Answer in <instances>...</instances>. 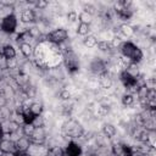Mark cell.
Returning <instances> with one entry per match:
<instances>
[{
    "label": "cell",
    "mask_w": 156,
    "mask_h": 156,
    "mask_svg": "<svg viewBox=\"0 0 156 156\" xmlns=\"http://www.w3.org/2000/svg\"><path fill=\"white\" fill-rule=\"evenodd\" d=\"M119 55L129 58L132 61V63H136V65H140L144 58H145V54H144V50H141L134 41L132 40H126L121 44L119 49Z\"/></svg>",
    "instance_id": "6da1fadb"
},
{
    "label": "cell",
    "mask_w": 156,
    "mask_h": 156,
    "mask_svg": "<svg viewBox=\"0 0 156 156\" xmlns=\"http://www.w3.org/2000/svg\"><path fill=\"white\" fill-rule=\"evenodd\" d=\"M83 132H84V127L77 118L73 117L65 119L60 127V134L67 140H74L79 138L83 134Z\"/></svg>",
    "instance_id": "7a4b0ae2"
},
{
    "label": "cell",
    "mask_w": 156,
    "mask_h": 156,
    "mask_svg": "<svg viewBox=\"0 0 156 156\" xmlns=\"http://www.w3.org/2000/svg\"><path fill=\"white\" fill-rule=\"evenodd\" d=\"M67 72L69 74H76L79 72V68H80V58L78 57V54L72 50V51H68L66 54H63V63Z\"/></svg>",
    "instance_id": "3957f363"
},
{
    "label": "cell",
    "mask_w": 156,
    "mask_h": 156,
    "mask_svg": "<svg viewBox=\"0 0 156 156\" xmlns=\"http://www.w3.org/2000/svg\"><path fill=\"white\" fill-rule=\"evenodd\" d=\"M18 24H20V20H18L17 15L11 13L0 20V30L9 35H12L16 33Z\"/></svg>",
    "instance_id": "277c9868"
},
{
    "label": "cell",
    "mask_w": 156,
    "mask_h": 156,
    "mask_svg": "<svg viewBox=\"0 0 156 156\" xmlns=\"http://www.w3.org/2000/svg\"><path fill=\"white\" fill-rule=\"evenodd\" d=\"M68 38H69V33L65 27H56L46 34V41L56 45H60L61 43L66 41Z\"/></svg>",
    "instance_id": "5b68a950"
},
{
    "label": "cell",
    "mask_w": 156,
    "mask_h": 156,
    "mask_svg": "<svg viewBox=\"0 0 156 156\" xmlns=\"http://www.w3.org/2000/svg\"><path fill=\"white\" fill-rule=\"evenodd\" d=\"M88 71L90 72L91 76L94 77H100L101 74H104L105 72H107V65H106V61L101 57H95L93 58L89 65H88Z\"/></svg>",
    "instance_id": "8992f818"
},
{
    "label": "cell",
    "mask_w": 156,
    "mask_h": 156,
    "mask_svg": "<svg viewBox=\"0 0 156 156\" xmlns=\"http://www.w3.org/2000/svg\"><path fill=\"white\" fill-rule=\"evenodd\" d=\"M48 135H49V132L46 130L45 127H35L32 135L29 136L32 144H35V145H41V144H45L46 139H48Z\"/></svg>",
    "instance_id": "52a82bcc"
},
{
    "label": "cell",
    "mask_w": 156,
    "mask_h": 156,
    "mask_svg": "<svg viewBox=\"0 0 156 156\" xmlns=\"http://www.w3.org/2000/svg\"><path fill=\"white\" fill-rule=\"evenodd\" d=\"M63 150H65V155L66 156H82L84 149L79 143H77L74 140H69L63 146Z\"/></svg>",
    "instance_id": "ba28073f"
},
{
    "label": "cell",
    "mask_w": 156,
    "mask_h": 156,
    "mask_svg": "<svg viewBox=\"0 0 156 156\" xmlns=\"http://www.w3.org/2000/svg\"><path fill=\"white\" fill-rule=\"evenodd\" d=\"M20 22L22 24H26V26L35 24V16H34L33 9H29V7L23 9L20 12Z\"/></svg>",
    "instance_id": "9c48e42d"
},
{
    "label": "cell",
    "mask_w": 156,
    "mask_h": 156,
    "mask_svg": "<svg viewBox=\"0 0 156 156\" xmlns=\"http://www.w3.org/2000/svg\"><path fill=\"white\" fill-rule=\"evenodd\" d=\"M101 134L111 141V139H113L118 134V129L112 122H105L101 128Z\"/></svg>",
    "instance_id": "30bf717a"
},
{
    "label": "cell",
    "mask_w": 156,
    "mask_h": 156,
    "mask_svg": "<svg viewBox=\"0 0 156 156\" xmlns=\"http://www.w3.org/2000/svg\"><path fill=\"white\" fill-rule=\"evenodd\" d=\"M0 149L2 150L4 154H15L17 151L16 144L11 139H1L0 140Z\"/></svg>",
    "instance_id": "8fae6325"
},
{
    "label": "cell",
    "mask_w": 156,
    "mask_h": 156,
    "mask_svg": "<svg viewBox=\"0 0 156 156\" xmlns=\"http://www.w3.org/2000/svg\"><path fill=\"white\" fill-rule=\"evenodd\" d=\"M119 101H121L122 106H124V107H127V108H130V107L134 105V102L136 101V99H135L134 94H130V93L124 91V93L119 96Z\"/></svg>",
    "instance_id": "7c38bea8"
},
{
    "label": "cell",
    "mask_w": 156,
    "mask_h": 156,
    "mask_svg": "<svg viewBox=\"0 0 156 156\" xmlns=\"http://www.w3.org/2000/svg\"><path fill=\"white\" fill-rule=\"evenodd\" d=\"M1 55L6 60L9 58H15L17 56V49L13 46V44H7L1 48Z\"/></svg>",
    "instance_id": "4fadbf2b"
},
{
    "label": "cell",
    "mask_w": 156,
    "mask_h": 156,
    "mask_svg": "<svg viewBox=\"0 0 156 156\" xmlns=\"http://www.w3.org/2000/svg\"><path fill=\"white\" fill-rule=\"evenodd\" d=\"M15 144H16V149H17V151H28L29 146L32 145V141H30L29 136L22 135L17 141H15Z\"/></svg>",
    "instance_id": "5bb4252c"
},
{
    "label": "cell",
    "mask_w": 156,
    "mask_h": 156,
    "mask_svg": "<svg viewBox=\"0 0 156 156\" xmlns=\"http://www.w3.org/2000/svg\"><path fill=\"white\" fill-rule=\"evenodd\" d=\"M98 41H99L98 37H96L95 34H91V33H90V34H88L87 37L83 38L82 44H83V46L87 48V49H94V48H96Z\"/></svg>",
    "instance_id": "9a60e30c"
},
{
    "label": "cell",
    "mask_w": 156,
    "mask_h": 156,
    "mask_svg": "<svg viewBox=\"0 0 156 156\" xmlns=\"http://www.w3.org/2000/svg\"><path fill=\"white\" fill-rule=\"evenodd\" d=\"M18 49H20V54L26 57V58H29L33 56V50H34V45L32 44H27V43H23V44H20L18 45Z\"/></svg>",
    "instance_id": "2e32d148"
},
{
    "label": "cell",
    "mask_w": 156,
    "mask_h": 156,
    "mask_svg": "<svg viewBox=\"0 0 156 156\" xmlns=\"http://www.w3.org/2000/svg\"><path fill=\"white\" fill-rule=\"evenodd\" d=\"M29 111L34 116H40L44 112V105L41 102H39V101H33L32 105L29 106Z\"/></svg>",
    "instance_id": "e0dca14e"
},
{
    "label": "cell",
    "mask_w": 156,
    "mask_h": 156,
    "mask_svg": "<svg viewBox=\"0 0 156 156\" xmlns=\"http://www.w3.org/2000/svg\"><path fill=\"white\" fill-rule=\"evenodd\" d=\"M76 33L77 35H80V37H87L88 34H90V24H85V23H78L77 28H76Z\"/></svg>",
    "instance_id": "ac0fdd59"
},
{
    "label": "cell",
    "mask_w": 156,
    "mask_h": 156,
    "mask_svg": "<svg viewBox=\"0 0 156 156\" xmlns=\"http://www.w3.org/2000/svg\"><path fill=\"white\" fill-rule=\"evenodd\" d=\"M45 156H65V150L62 146L60 145H56V146H52V147H49Z\"/></svg>",
    "instance_id": "d6986e66"
},
{
    "label": "cell",
    "mask_w": 156,
    "mask_h": 156,
    "mask_svg": "<svg viewBox=\"0 0 156 156\" xmlns=\"http://www.w3.org/2000/svg\"><path fill=\"white\" fill-rule=\"evenodd\" d=\"M93 20H94V17H93V16H90L89 13L84 12V11H82V12H79V13H78V21H79V23L91 24Z\"/></svg>",
    "instance_id": "ffe728a7"
},
{
    "label": "cell",
    "mask_w": 156,
    "mask_h": 156,
    "mask_svg": "<svg viewBox=\"0 0 156 156\" xmlns=\"http://www.w3.org/2000/svg\"><path fill=\"white\" fill-rule=\"evenodd\" d=\"M58 98H60V100L61 101H69L71 99H72V93L68 90V89H66L65 87L63 88H61L60 89V91H58Z\"/></svg>",
    "instance_id": "44dd1931"
},
{
    "label": "cell",
    "mask_w": 156,
    "mask_h": 156,
    "mask_svg": "<svg viewBox=\"0 0 156 156\" xmlns=\"http://www.w3.org/2000/svg\"><path fill=\"white\" fill-rule=\"evenodd\" d=\"M83 11L87 12V13H89L93 17L94 16H98V9L93 4H83Z\"/></svg>",
    "instance_id": "7402d4cb"
},
{
    "label": "cell",
    "mask_w": 156,
    "mask_h": 156,
    "mask_svg": "<svg viewBox=\"0 0 156 156\" xmlns=\"http://www.w3.org/2000/svg\"><path fill=\"white\" fill-rule=\"evenodd\" d=\"M65 17H66L67 23H74L76 21H78V13H77L76 10H69V11H67V13L65 15Z\"/></svg>",
    "instance_id": "603a6c76"
},
{
    "label": "cell",
    "mask_w": 156,
    "mask_h": 156,
    "mask_svg": "<svg viewBox=\"0 0 156 156\" xmlns=\"http://www.w3.org/2000/svg\"><path fill=\"white\" fill-rule=\"evenodd\" d=\"M143 128L147 132H152L156 129V123H155V118H151V119H147L145 122H143Z\"/></svg>",
    "instance_id": "cb8c5ba5"
},
{
    "label": "cell",
    "mask_w": 156,
    "mask_h": 156,
    "mask_svg": "<svg viewBox=\"0 0 156 156\" xmlns=\"http://www.w3.org/2000/svg\"><path fill=\"white\" fill-rule=\"evenodd\" d=\"M18 67H20V63H18L17 57L6 60V69L10 71V69H16V68H18Z\"/></svg>",
    "instance_id": "d4e9b609"
},
{
    "label": "cell",
    "mask_w": 156,
    "mask_h": 156,
    "mask_svg": "<svg viewBox=\"0 0 156 156\" xmlns=\"http://www.w3.org/2000/svg\"><path fill=\"white\" fill-rule=\"evenodd\" d=\"M32 124H33L34 127H44V126H45V118L43 117V115L35 116L34 119H33V122H32Z\"/></svg>",
    "instance_id": "484cf974"
},
{
    "label": "cell",
    "mask_w": 156,
    "mask_h": 156,
    "mask_svg": "<svg viewBox=\"0 0 156 156\" xmlns=\"http://www.w3.org/2000/svg\"><path fill=\"white\" fill-rule=\"evenodd\" d=\"M34 126L33 124H23L22 126V133H23V135H26V136H30L32 135V133H33V130H34Z\"/></svg>",
    "instance_id": "4316f807"
},
{
    "label": "cell",
    "mask_w": 156,
    "mask_h": 156,
    "mask_svg": "<svg viewBox=\"0 0 156 156\" xmlns=\"http://www.w3.org/2000/svg\"><path fill=\"white\" fill-rule=\"evenodd\" d=\"M13 156H32L28 151H16L13 154Z\"/></svg>",
    "instance_id": "83f0119b"
},
{
    "label": "cell",
    "mask_w": 156,
    "mask_h": 156,
    "mask_svg": "<svg viewBox=\"0 0 156 156\" xmlns=\"http://www.w3.org/2000/svg\"><path fill=\"white\" fill-rule=\"evenodd\" d=\"M6 102H7V100L5 99V96L2 95V93H0V107L5 106V105H6Z\"/></svg>",
    "instance_id": "f1b7e54d"
},
{
    "label": "cell",
    "mask_w": 156,
    "mask_h": 156,
    "mask_svg": "<svg viewBox=\"0 0 156 156\" xmlns=\"http://www.w3.org/2000/svg\"><path fill=\"white\" fill-rule=\"evenodd\" d=\"M132 156H145V154H143V152H139V151H134V152L132 154Z\"/></svg>",
    "instance_id": "f546056e"
},
{
    "label": "cell",
    "mask_w": 156,
    "mask_h": 156,
    "mask_svg": "<svg viewBox=\"0 0 156 156\" xmlns=\"http://www.w3.org/2000/svg\"><path fill=\"white\" fill-rule=\"evenodd\" d=\"M2 155H4V152H2V150L0 149V156H2Z\"/></svg>",
    "instance_id": "4dcf8cb0"
},
{
    "label": "cell",
    "mask_w": 156,
    "mask_h": 156,
    "mask_svg": "<svg viewBox=\"0 0 156 156\" xmlns=\"http://www.w3.org/2000/svg\"><path fill=\"white\" fill-rule=\"evenodd\" d=\"M2 139V133H0V140Z\"/></svg>",
    "instance_id": "1f68e13d"
},
{
    "label": "cell",
    "mask_w": 156,
    "mask_h": 156,
    "mask_svg": "<svg viewBox=\"0 0 156 156\" xmlns=\"http://www.w3.org/2000/svg\"><path fill=\"white\" fill-rule=\"evenodd\" d=\"M0 133H2V132H1V124H0Z\"/></svg>",
    "instance_id": "d6a6232c"
},
{
    "label": "cell",
    "mask_w": 156,
    "mask_h": 156,
    "mask_svg": "<svg viewBox=\"0 0 156 156\" xmlns=\"http://www.w3.org/2000/svg\"><path fill=\"white\" fill-rule=\"evenodd\" d=\"M1 80H2V78H1V76H0V82H1Z\"/></svg>",
    "instance_id": "836d02e7"
}]
</instances>
